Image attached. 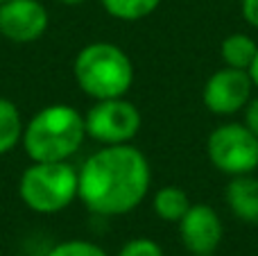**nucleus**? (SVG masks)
I'll use <instances>...</instances> for the list:
<instances>
[{
  "label": "nucleus",
  "instance_id": "4be33fe9",
  "mask_svg": "<svg viewBox=\"0 0 258 256\" xmlns=\"http://www.w3.org/2000/svg\"><path fill=\"white\" fill-rule=\"evenodd\" d=\"M0 3H5V0H0Z\"/></svg>",
  "mask_w": 258,
  "mask_h": 256
},
{
  "label": "nucleus",
  "instance_id": "1a4fd4ad",
  "mask_svg": "<svg viewBox=\"0 0 258 256\" xmlns=\"http://www.w3.org/2000/svg\"><path fill=\"white\" fill-rule=\"evenodd\" d=\"M179 240L192 256L215 254L224 236V225L218 211L209 204H190L186 216L177 222Z\"/></svg>",
  "mask_w": 258,
  "mask_h": 256
},
{
  "label": "nucleus",
  "instance_id": "f8f14e48",
  "mask_svg": "<svg viewBox=\"0 0 258 256\" xmlns=\"http://www.w3.org/2000/svg\"><path fill=\"white\" fill-rule=\"evenodd\" d=\"M258 43L245 32H233L220 45V54H222L224 66L240 68V71H249L251 61L256 57Z\"/></svg>",
  "mask_w": 258,
  "mask_h": 256
},
{
  "label": "nucleus",
  "instance_id": "9b49d317",
  "mask_svg": "<svg viewBox=\"0 0 258 256\" xmlns=\"http://www.w3.org/2000/svg\"><path fill=\"white\" fill-rule=\"evenodd\" d=\"M152 209H154L156 218L163 222H174L177 225L186 211L190 209V198L183 188L179 186H163L154 193L152 198Z\"/></svg>",
  "mask_w": 258,
  "mask_h": 256
},
{
  "label": "nucleus",
  "instance_id": "412c9836",
  "mask_svg": "<svg viewBox=\"0 0 258 256\" xmlns=\"http://www.w3.org/2000/svg\"><path fill=\"white\" fill-rule=\"evenodd\" d=\"M202 256H215V254H202Z\"/></svg>",
  "mask_w": 258,
  "mask_h": 256
},
{
  "label": "nucleus",
  "instance_id": "aec40b11",
  "mask_svg": "<svg viewBox=\"0 0 258 256\" xmlns=\"http://www.w3.org/2000/svg\"><path fill=\"white\" fill-rule=\"evenodd\" d=\"M59 5H66V7H75V5H84L86 0H54Z\"/></svg>",
  "mask_w": 258,
  "mask_h": 256
},
{
  "label": "nucleus",
  "instance_id": "4468645a",
  "mask_svg": "<svg viewBox=\"0 0 258 256\" xmlns=\"http://www.w3.org/2000/svg\"><path fill=\"white\" fill-rule=\"evenodd\" d=\"M161 3L163 0H100V5L104 7V12L109 16L127 23L141 21V18L154 14Z\"/></svg>",
  "mask_w": 258,
  "mask_h": 256
},
{
  "label": "nucleus",
  "instance_id": "20e7f679",
  "mask_svg": "<svg viewBox=\"0 0 258 256\" xmlns=\"http://www.w3.org/2000/svg\"><path fill=\"white\" fill-rule=\"evenodd\" d=\"M77 170L68 161H32L18 179V195L30 211L52 216L77 200Z\"/></svg>",
  "mask_w": 258,
  "mask_h": 256
},
{
  "label": "nucleus",
  "instance_id": "9d476101",
  "mask_svg": "<svg viewBox=\"0 0 258 256\" xmlns=\"http://www.w3.org/2000/svg\"><path fill=\"white\" fill-rule=\"evenodd\" d=\"M227 207L238 220L258 225V179L254 175L231 177L224 190Z\"/></svg>",
  "mask_w": 258,
  "mask_h": 256
},
{
  "label": "nucleus",
  "instance_id": "dca6fc26",
  "mask_svg": "<svg viewBox=\"0 0 258 256\" xmlns=\"http://www.w3.org/2000/svg\"><path fill=\"white\" fill-rule=\"evenodd\" d=\"M116 256H165V252L156 240L145 238V236H136V238L127 240Z\"/></svg>",
  "mask_w": 258,
  "mask_h": 256
},
{
  "label": "nucleus",
  "instance_id": "0eeeda50",
  "mask_svg": "<svg viewBox=\"0 0 258 256\" xmlns=\"http://www.w3.org/2000/svg\"><path fill=\"white\" fill-rule=\"evenodd\" d=\"M251 93H254V82L249 77V71L224 66L206 80L202 100L215 116H233L247 107Z\"/></svg>",
  "mask_w": 258,
  "mask_h": 256
},
{
  "label": "nucleus",
  "instance_id": "423d86ee",
  "mask_svg": "<svg viewBox=\"0 0 258 256\" xmlns=\"http://www.w3.org/2000/svg\"><path fill=\"white\" fill-rule=\"evenodd\" d=\"M86 136L102 145L132 143L141 132L143 118L134 102L122 98L95 100V104L84 113Z\"/></svg>",
  "mask_w": 258,
  "mask_h": 256
},
{
  "label": "nucleus",
  "instance_id": "6ab92c4d",
  "mask_svg": "<svg viewBox=\"0 0 258 256\" xmlns=\"http://www.w3.org/2000/svg\"><path fill=\"white\" fill-rule=\"evenodd\" d=\"M249 77H251V82H254V89H258V50H256L254 61H251V66H249Z\"/></svg>",
  "mask_w": 258,
  "mask_h": 256
},
{
  "label": "nucleus",
  "instance_id": "6e6552de",
  "mask_svg": "<svg viewBox=\"0 0 258 256\" xmlns=\"http://www.w3.org/2000/svg\"><path fill=\"white\" fill-rule=\"evenodd\" d=\"M48 9L41 0H5L0 3V36L12 43H34L48 30Z\"/></svg>",
  "mask_w": 258,
  "mask_h": 256
},
{
  "label": "nucleus",
  "instance_id": "2eb2a0df",
  "mask_svg": "<svg viewBox=\"0 0 258 256\" xmlns=\"http://www.w3.org/2000/svg\"><path fill=\"white\" fill-rule=\"evenodd\" d=\"M45 256H109L100 247L98 243H91V240H63V243H57L52 249H48Z\"/></svg>",
  "mask_w": 258,
  "mask_h": 256
},
{
  "label": "nucleus",
  "instance_id": "f257e3e1",
  "mask_svg": "<svg viewBox=\"0 0 258 256\" xmlns=\"http://www.w3.org/2000/svg\"><path fill=\"white\" fill-rule=\"evenodd\" d=\"M77 200L95 216L118 218L145 202L152 184L147 157L132 143L104 145L77 170Z\"/></svg>",
  "mask_w": 258,
  "mask_h": 256
},
{
  "label": "nucleus",
  "instance_id": "f03ea898",
  "mask_svg": "<svg viewBox=\"0 0 258 256\" xmlns=\"http://www.w3.org/2000/svg\"><path fill=\"white\" fill-rule=\"evenodd\" d=\"M86 139L84 113L59 102L39 109L25 122L21 145L32 161H68Z\"/></svg>",
  "mask_w": 258,
  "mask_h": 256
},
{
  "label": "nucleus",
  "instance_id": "7ed1b4c3",
  "mask_svg": "<svg viewBox=\"0 0 258 256\" xmlns=\"http://www.w3.org/2000/svg\"><path fill=\"white\" fill-rule=\"evenodd\" d=\"M75 82L89 98H122L134 84V63L120 45L93 41L77 52L73 61Z\"/></svg>",
  "mask_w": 258,
  "mask_h": 256
},
{
  "label": "nucleus",
  "instance_id": "39448f33",
  "mask_svg": "<svg viewBox=\"0 0 258 256\" xmlns=\"http://www.w3.org/2000/svg\"><path fill=\"white\" fill-rule=\"evenodd\" d=\"M206 152L215 170L229 177L251 175L258 168V136L245 122H224L211 132Z\"/></svg>",
  "mask_w": 258,
  "mask_h": 256
},
{
  "label": "nucleus",
  "instance_id": "ddd939ff",
  "mask_svg": "<svg viewBox=\"0 0 258 256\" xmlns=\"http://www.w3.org/2000/svg\"><path fill=\"white\" fill-rule=\"evenodd\" d=\"M25 122L18 107L7 98H0V157L9 154L21 145Z\"/></svg>",
  "mask_w": 258,
  "mask_h": 256
},
{
  "label": "nucleus",
  "instance_id": "f3484780",
  "mask_svg": "<svg viewBox=\"0 0 258 256\" xmlns=\"http://www.w3.org/2000/svg\"><path fill=\"white\" fill-rule=\"evenodd\" d=\"M245 125L258 136V95L251 98L245 107Z\"/></svg>",
  "mask_w": 258,
  "mask_h": 256
},
{
  "label": "nucleus",
  "instance_id": "a211bd4d",
  "mask_svg": "<svg viewBox=\"0 0 258 256\" xmlns=\"http://www.w3.org/2000/svg\"><path fill=\"white\" fill-rule=\"evenodd\" d=\"M242 16L251 27L258 30V0H242Z\"/></svg>",
  "mask_w": 258,
  "mask_h": 256
}]
</instances>
